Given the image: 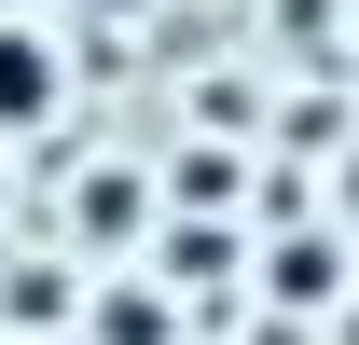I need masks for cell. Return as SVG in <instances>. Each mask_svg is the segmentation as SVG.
Returning <instances> with one entry per match:
<instances>
[{
	"label": "cell",
	"mask_w": 359,
	"mask_h": 345,
	"mask_svg": "<svg viewBox=\"0 0 359 345\" xmlns=\"http://www.w3.org/2000/svg\"><path fill=\"white\" fill-rule=\"evenodd\" d=\"M55 111H69V55H55L28 14H0V138L55 125Z\"/></svg>",
	"instance_id": "6da1fadb"
},
{
	"label": "cell",
	"mask_w": 359,
	"mask_h": 345,
	"mask_svg": "<svg viewBox=\"0 0 359 345\" xmlns=\"http://www.w3.org/2000/svg\"><path fill=\"white\" fill-rule=\"evenodd\" d=\"M263 290H276V304H346V249H332L318 221H290V235L263 249Z\"/></svg>",
	"instance_id": "7a4b0ae2"
},
{
	"label": "cell",
	"mask_w": 359,
	"mask_h": 345,
	"mask_svg": "<svg viewBox=\"0 0 359 345\" xmlns=\"http://www.w3.org/2000/svg\"><path fill=\"white\" fill-rule=\"evenodd\" d=\"M97 345H166V304H152V290H111V304H97Z\"/></svg>",
	"instance_id": "3957f363"
},
{
	"label": "cell",
	"mask_w": 359,
	"mask_h": 345,
	"mask_svg": "<svg viewBox=\"0 0 359 345\" xmlns=\"http://www.w3.org/2000/svg\"><path fill=\"white\" fill-rule=\"evenodd\" d=\"M166 194H194V208H222V194H235V152H180V166H166Z\"/></svg>",
	"instance_id": "277c9868"
},
{
	"label": "cell",
	"mask_w": 359,
	"mask_h": 345,
	"mask_svg": "<svg viewBox=\"0 0 359 345\" xmlns=\"http://www.w3.org/2000/svg\"><path fill=\"white\" fill-rule=\"evenodd\" d=\"M138 221V180H83V235H125Z\"/></svg>",
	"instance_id": "5b68a950"
},
{
	"label": "cell",
	"mask_w": 359,
	"mask_h": 345,
	"mask_svg": "<svg viewBox=\"0 0 359 345\" xmlns=\"http://www.w3.org/2000/svg\"><path fill=\"white\" fill-rule=\"evenodd\" d=\"M0 14H42V0H0Z\"/></svg>",
	"instance_id": "8992f818"
},
{
	"label": "cell",
	"mask_w": 359,
	"mask_h": 345,
	"mask_svg": "<svg viewBox=\"0 0 359 345\" xmlns=\"http://www.w3.org/2000/svg\"><path fill=\"white\" fill-rule=\"evenodd\" d=\"M346 290H359V262H346Z\"/></svg>",
	"instance_id": "52a82bcc"
}]
</instances>
